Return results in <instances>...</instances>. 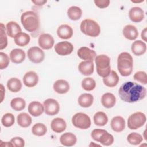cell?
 Instances as JSON below:
<instances>
[{
  "instance_id": "cell-43",
  "label": "cell",
  "mask_w": 147,
  "mask_h": 147,
  "mask_svg": "<svg viewBox=\"0 0 147 147\" xmlns=\"http://www.w3.org/2000/svg\"><path fill=\"white\" fill-rule=\"evenodd\" d=\"M10 142L16 147H23L25 145V141L20 137H15L10 140Z\"/></svg>"
},
{
  "instance_id": "cell-10",
  "label": "cell",
  "mask_w": 147,
  "mask_h": 147,
  "mask_svg": "<svg viewBox=\"0 0 147 147\" xmlns=\"http://www.w3.org/2000/svg\"><path fill=\"white\" fill-rule=\"evenodd\" d=\"M44 111L47 115H55L58 114L60 110V105L58 102L52 98L46 99L43 103Z\"/></svg>"
},
{
  "instance_id": "cell-16",
  "label": "cell",
  "mask_w": 147,
  "mask_h": 147,
  "mask_svg": "<svg viewBox=\"0 0 147 147\" xmlns=\"http://www.w3.org/2000/svg\"><path fill=\"white\" fill-rule=\"evenodd\" d=\"M28 111L30 115L33 117L40 116L44 111V107L40 102L33 101L28 105Z\"/></svg>"
},
{
  "instance_id": "cell-44",
  "label": "cell",
  "mask_w": 147,
  "mask_h": 147,
  "mask_svg": "<svg viewBox=\"0 0 147 147\" xmlns=\"http://www.w3.org/2000/svg\"><path fill=\"white\" fill-rule=\"evenodd\" d=\"M95 5L100 9H104L109 6L110 1L109 0H95Z\"/></svg>"
},
{
  "instance_id": "cell-17",
  "label": "cell",
  "mask_w": 147,
  "mask_h": 147,
  "mask_svg": "<svg viewBox=\"0 0 147 147\" xmlns=\"http://www.w3.org/2000/svg\"><path fill=\"white\" fill-rule=\"evenodd\" d=\"M129 16L133 22H140L144 18V11L141 7H133L130 9Z\"/></svg>"
},
{
  "instance_id": "cell-35",
  "label": "cell",
  "mask_w": 147,
  "mask_h": 147,
  "mask_svg": "<svg viewBox=\"0 0 147 147\" xmlns=\"http://www.w3.org/2000/svg\"><path fill=\"white\" fill-rule=\"evenodd\" d=\"M11 108L15 111H21L25 109L26 106L25 101L22 98L17 97L13 99L10 102Z\"/></svg>"
},
{
  "instance_id": "cell-21",
  "label": "cell",
  "mask_w": 147,
  "mask_h": 147,
  "mask_svg": "<svg viewBox=\"0 0 147 147\" xmlns=\"http://www.w3.org/2000/svg\"><path fill=\"white\" fill-rule=\"evenodd\" d=\"M51 127L54 132L60 133L65 130L67 124L64 119L61 118H56L52 121Z\"/></svg>"
},
{
  "instance_id": "cell-36",
  "label": "cell",
  "mask_w": 147,
  "mask_h": 147,
  "mask_svg": "<svg viewBox=\"0 0 147 147\" xmlns=\"http://www.w3.org/2000/svg\"><path fill=\"white\" fill-rule=\"evenodd\" d=\"M47 131V129L46 126L42 123H37L32 128V133L37 136H42L46 134Z\"/></svg>"
},
{
  "instance_id": "cell-42",
  "label": "cell",
  "mask_w": 147,
  "mask_h": 147,
  "mask_svg": "<svg viewBox=\"0 0 147 147\" xmlns=\"http://www.w3.org/2000/svg\"><path fill=\"white\" fill-rule=\"evenodd\" d=\"M0 69H3L7 67L9 64L10 59L8 55L2 52H0Z\"/></svg>"
},
{
  "instance_id": "cell-38",
  "label": "cell",
  "mask_w": 147,
  "mask_h": 147,
  "mask_svg": "<svg viewBox=\"0 0 147 147\" xmlns=\"http://www.w3.org/2000/svg\"><path fill=\"white\" fill-rule=\"evenodd\" d=\"M128 142L131 145H137L140 144L143 140L142 136L137 133H131L127 137Z\"/></svg>"
},
{
  "instance_id": "cell-33",
  "label": "cell",
  "mask_w": 147,
  "mask_h": 147,
  "mask_svg": "<svg viewBox=\"0 0 147 147\" xmlns=\"http://www.w3.org/2000/svg\"><path fill=\"white\" fill-rule=\"evenodd\" d=\"M67 15L69 18L73 21H76L80 18L82 15V9L75 6L70 7L67 10Z\"/></svg>"
},
{
  "instance_id": "cell-45",
  "label": "cell",
  "mask_w": 147,
  "mask_h": 147,
  "mask_svg": "<svg viewBox=\"0 0 147 147\" xmlns=\"http://www.w3.org/2000/svg\"><path fill=\"white\" fill-rule=\"evenodd\" d=\"M32 2L34 3L36 5L42 6L47 2V1L45 0H37V1H32Z\"/></svg>"
},
{
  "instance_id": "cell-28",
  "label": "cell",
  "mask_w": 147,
  "mask_h": 147,
  "mask_svg": "<svg viewBox=\"0 0 147 147\" xmlns=\"http://www.w3.org/2000/svg\"><path fill=\"white\" fill-rule=\"evenodd\" d=\"M101 103L105 107L108 109L111 108L115 105L116 98L111 93H105L102 96Z\"/></svg>"
},
{
  "instance_id": "cell-26",
  "label": "cell",
  "mask_w": 147,
  "mask_h": 147,
  "mask_svg": "<svg viewBox=\"0 0 147 147\" xmlns=\"http://www.w3.org/2000/svg\"><path fill=\"white\" fill-rule=\"evenodd\" d=\"M6 28L7 34L11 38H14L18 33L21 32L20 26L14 21H10L7 22Z\"/></svg>"
},
{
  "instance_id": "cell-14",
  "label": "cell",
  "mask_w": 147,
  "mask_h": 147,
  "mask_svg": "<svg viewBox=\"0 0 147 147\" xmlns=\"http://www.w3.org/2000/svg\"><path fill=\"white\" fill-rule=\"evenodd\" d=\"M38 82V76L36 72L30 71L26 72L23 77V83L28 87H33Z\"/></svg>"
},
{
  "instance_id": "cell-15",
  "label": "cell",
  "mask_w": 147,
  "mask_h": 147,
  "mask_svg": "<svg viewBox=\"0 0 147 147\" xmlns=\"http://www.w3.org/2000/svg\"><path fill=\"white\" fill-rule=\"evenodd\" d=\"M94 69L92 60H84L80 62L78 65V69L80 74L85 76H89L93 74Z\"/></svg>"
},
{
  "instance_id": "cell-2",
  "label": "cell",
  "mask_w": 147,
  "mask_h": 147,
  "mask_svg": "<svg viewBox=\"0 0 147 147\" xmlns=\"http://www.w3.org/2000/svg\"><path fill=\"white\" fill-rule=\"evenodd\" d=\"M117 68L122 76H129L133 68V59L131 55L126 52L121 53L117 59Z\"/></svg>"
},
{
  "instance_id": "cell-32",
  "label": "cell",
  "mask_w": 147,
  "mask_h": 147,
  "mask_svg": "<svg viewBox=\"0 0 147 147\" xmlns=\"http://www.w3.org/2000/svg\"><path fill=\"white\" fill-rule=\"evenodd\" d=\"M30 37L26 33L20 32L14 37V42L16 45L20 47H25L30 42Z\"/></svg>"
},
{
  "instance_id": "cell-22",
  "label": "cell",
  "mask_w": 147,
  "mask_h": 147,
  "mask_svg": "<svg viewBox=\"0 0 147 147\" xmlns=\"http://www.w3.org/2000/svg\"><path fill=\"white\" fill-rule=\"evenodd\" d=\"M10 59L13 63L20 64L25 59V53L21 49H14L10 53Z\"/></svg>"
},
{
  "instance_id": "cell-25",
  "label": "cell",
  "mask_w": 147,
  "mask_h": 147,
  "mask_svg": "<svg viewBox=\"0 0 147 147\" xmlns=\"http://www.w3.org/2000/svg\"><path fill=\"white\" fill-rule=\"evenodd\" d=\"M131 49L134 55L141 56L145 53L146 51V45L144 42L141 40H137L132 43Z\"/></svg>"
},
{
  "instance_id": "cell-3",
  "label": "cell",
  "mask_w": 147,
  "mask_h": 147,
  "mask_svg": "<svg viewBox=\"0 0 147 147\" xmlns=\"http://www.w3.org/2000/svg\"><path fill=\"white\" fill-rule=\"evenodd\" d=\"M21 22L25 29L31 33L37 31L40 26L39 17L33 11L23 13L21 16Z\"/></svg>"
},
{
  "instance_id": "cell-9",
  "label": "cell",
  "mask_w": 147,
  "mask_h": 147,
  "mask_svg": "<svg viewBox=\"0 0 147 147\" xmlns=\"http://www.w3.org/2000/svg\"><path fill=\"white\" fill-rule=\"evenodd\" d=\"M27 55L29 60L36 64L42 62L45 57L44 51L38 47H30L27 52Z\"/></svg>"
},
{
  "instance_id": "cell-12",
  "label": "cell",
  "mask_w": 147,
  "mask_h": 147,
  "mask_svg": "<svg viewBox=\"0 0 147 147\" xmlns=\"http://www.w3.org/2000/svg\"><path fill=\"white\" fill-rule=\"evenodd\" d=\"M39 46L43 49L48 50L52 48L54 45V39L53 37L47 33L41 34L38 39Z\"/></svg>"
},
{
  "instance_id": "cell-23",
  "label": "cell",
  "mask_w": 147,
  "mask_h": 147,
  "mask_svg": "<svg viewBox=\"0 0 147 147\" xmlns=\"http://www.w3.org/2000/svg\"><path fill=\"white\" fill-rule=\"evenodd\" d=\"M122 33L123 36L129 40H134L136 39L138 36L137 29L135 26L132 25H126L123 28Z\"/></svg>"
},
{
  "instance_id": "cell-4",
  "label": "cell",
  "mask_w": 147,
  "mask_h": 147,
  "mask_svg": "<svg viewBox=\"0 0 147 147\" xmlns=\"http://www.w3.org/2000/svg\"><path fill=\"white\" fill-rule=\"evenodd\" d=\"M95 61L97 74L102 78L107 77L111 72L110 57L106 55H97Z\"/></svg>"
},
{
  "instance_id": "cell-13",
  "label": "cell",
  "mask_w": 147,
  "mask_h": 147,
  "mask_svg": "<svg viewBox=\"0 0 147 147\" xmlns=\"http://www.w3.org/2000/svg\"><path fill=\"white\" fill-rule=\"evenodd\" d=\"M77 55L79 57L84 60H94L96 56L95 51L90 49L87 47H82L77 51Z\"/></svg>"
},
{
  "instance_id": "cell-30",
  "label": "cell",
  "mask_w": 147,
  "mask_h": 147,
  "mask_svg": "<svg viewBox=\"0 0 147 147\" xmlns=\"http://www.w3.org/2000/svg\"><path fill=\"white\" fill-rule=\"evenodd\" d=\"M31 117L26 113H21L17 117V122L18 125L22 127H28L32 123Z\"/></svg>"
},
{
  "instance_id": "cell-6",
  "label": "cell",
  "mask_w": 147,
  "mask_h": 147,
  "mask_svg": "<svg viewBox=\"0 0 147 147\" xmlns=\"http://www.w3.org/2000/svg\"><path fill=\"white\" fill-rule=\"evenodd\" d=\"M91 136L94 140L100 142L105 146L111 145L114 142L113 136L103 129H96L93 130Z\"/></svg>"
},
{
  "instance_id": "cell-47",
  "label": "cell",
  "mask_w": 147,
  "mask_h": 147,
  "mask_svg": "<svg viewBox=\"0 0 147 147\" xmlns=\"http://www.w3.org/2000/svg\"><path fill=\"white\" fill-rule=\"evenodd\" d=\"M0 146H14L13 144L11 142H3L2 141H1Z\"/></svg>"
},
{
  "instance_id": "cell-24",
  "label": "cell",
  "mask_w": 147,
  "mask_h": 147,
  "mask_svg": "<svg viewBox=\"0 0 147 147\" xmlns=\"http://www.w3.org/2000/svg\"><path fill=\"white\" fill-rule=\"evenodd\" d=\"M60 141V143L64 146H72L76 144L77 138L74 133L67 132L61 136Z\"/></svg>"
},
{
  "instance_id": "cell-31",
  "label": "cell",
  "mask_w": 147,
  "mask_h": 147,
  "mask_svg": "<svg viewBox=\"0 0 147 147\" xmlns=\"http://www.w3.org/2000/svg\"><path fill=\"white\" fill-rule=\"evenodd\" d=\"M7 88L13 92H17L21 90L22 83L17 78H11L7 82Z\"/></svg>"
},
{
  "instance_id": "cell-37",
  "label": "cell",
  "mask_w": 147,
  "mask_h": 147,
  "mask_svg": "<svg viewBox=\"0 0 147 147\" xmlns=\"http://www.w3.org/2000/svg\"><path fill=\"white\" fill-rule=\"evenodd\" d=\"M82 87L84 90L90 91L95 88L96 82L95 80L92 78H85L82 82Z\"/></svg>"
},
{
  "instance_id": "cell-48",
  "label": "cell",
  "mask_w": 147,
  "mask_h": 147,
  "mask_svg": "<svg viewBox=\"0 0 147 147\" xmlns=\"http://www.w3.org/2000/svg\"><path fill=\"white\" fill-rule=\"evenodd\" d=\"M1 102H2L3 101V98L5 96V95H3V93H5V89H4L3 88V86L2 84H1Z\"/></svg>"
},
{
  "instance_id": "cell-34",
  "label": "cell",
  "mask_w": 147,
  "mask_h": 147,
  "mask_svg": "<svg viewBox=\"0 0 147 147\" xmlns=\"http://www.w3.org/2000/svg\"><path fill=\"white\" fill-rule=\"evenodd\" d=\"M94 122L97 126H103L107 124L108 122V117L104 112L98 111L94 115Z\"/></svg>"
},
{
  "instance_id": "cell-19",
  "label": "cell",
  "mask_w": 147,
  "mask_h": 147,
  "mask_svg": "<svg viewBox=\"0 0 147 147\" xmlns=\"http://www.w3.org/2000/svg\"><path fill=\"white\" fill-rule=\"evenodd\" d=\"M112 130L115 132L122 131L125 128V121L121 116H116L112 118L110 123Z\"/></svg>"
},
{
  "instance_id": "cell-27",
  "label": "cell",
  "mask_w": 147,
  "mask_h": 147,
  "mask_svg": "<svg viewBox=\"0 0 147 147\" xmlns=\"http://www.w3.org/2000/svg\"><path fill=\"white\" fill-rule=\"evenodd\" d=\"M119 82V77L116 72L112 70L110 74L103 79L104 84L109 87H113L117 85Z\"/></svg>"
},
{
  "instance_id": "cell-41",
  "label": "cell",
  "mask_w": 147,
  "mask_h": 147,
  "mask_svg": "<svg viewBox=\"0 0 147 147\" xmlns=\"http://www.w3.org/2000/svg\"><path fill=\"white\" fill-rule=\"evenodd\" d=\"M133 78L135 80L140 82L142 84H146L147 83L146 74L144 71H138L136 72L133 76Z\"/></svg>"
},
{
  "instance_id": "cell-39",
  "label": "cell",
  "mask_w": 147,
  "mask_h": 147,
  "mask_svg": "<svg viewBox=\"0 0 147 147\" xmlns=\"http://www.w3.org/2000/svg\"><path fill=\"white\" fill-rule=\"evenodd\" d=\"M1 123L5 127H9L13 126L14 123V116L11 113H6L1 119Z\"/></svg>"
},
{
  "instance_id": "cell-29",
  "label": "cell",
  "mask_w": 147,
  "mask_h": 147,
  "mask_svg": "<svg viewBox=\"0 0 147 147\" xmlns=\"http://www.w3.org/2000/svg\"><path fill=\"white\" fill-rule=\"evenodd\" d=\"M78 103L82 107H90L94 101V97L90 94L84 93L81 94L78 98Z\"/></svg>"
},
{
  "instance_id": "cell-7",
  "label": "cell",
  "mask_w": 147,
  "mask_h": 147,
  "mask_svg": "<svg viewBox=\"0 0 147 147\" xmlns=\"http://www.w3.org/2000/svg\"><path fill=\"white\" fill-rule=\"evenodd\" d=\"M146 118L144 113L138 111L136 112L128 118L127 126L131 130H136L142 127L146 122Z\"/></svg>"
},
{
  "instance_id": "cell-20",
  "label": "cell",
  "mask_w": 147,
  "mask_h": 147,
  "mask_svg": "<svg viewBox=\"0 0 147 147\" xmlns=\"http://www.w3.org/2000/svg\"><path fill=\"white\" fill-rule=\"evenodd\" d=\"M53 88L56 93L59 94H64L69 91L70 87L69 83L67 81L64 79H59L54 83Z\"/></svg>"
},
{
  "instance_id": "cell-46",
  "label": "cell",
  "mask_w": 147,
  "mask_h": 147,
  "mask_svg": "<svg viewBox=\"0 0 147 147\" xmlns=\"http://www.w3.org/2000/svg\"><path fill=\"white\" fill-rule=\"evenodd\" d=\"M146 31H147V28H145L142 32H141V38L144 41H146L147 40H146Z\"/></svg>"
},
{
  "instance_id": "cell-8",
  "label": "cell",
  "mask_w": 147,
  "mask_h": 147,
  "mask_svg": "<svg viewBox=\"0 0 147 147\" xmlns=\"http://www.w3.org/2000/svg\"><path fill=\"white\" fill-rule=\"evenodd\" d=\"M73 125L80 129H87L91 126V119L88 115L83 113H78L72 118Z\"/></svg>"
},
{
  "instance_id": "cell-5",
  "label": "cell",
  "mask_w": 147,
  "mask_h": 147,
  "mask_svg": "<svg viewBox=\"0 0 147 147\" xmlns=\"http://www.w3.org/2000/svg\"><path fill=\"white\" fill-rule=\"evenodd\" d=\"M81 32L86 36L95 37L99 35L100 32V28L99 24L93 20L84 19L80 25Z\"/></svg>"
},
{
  "instance_id": "cell-40",
  "label": "cell",
  "mask_w": 147,
  "mask_h": 147,
  "mask_svg": "<svg viewBox=\"0 0 147 147\" xmlns=\"http://www.w3.org/2000/svg\"><path fill=\"white\" fill-rule=\"evenodd\" d=\"M6 28L3 23H1V44L0 49L2 50L5 48L7 45V38L5 32Z\"/></svg>"
},
{
  "instance_id": "cell-18",
  "label": "cell",
  "mask_w": 147,
  "mask_h": 147,
  "mask_svg": "<svg viewBox=\"0 0 147 147\" xmlns=\"http://www.w3.org/2000/svg\"><path fill=\"white\" fill-rule=\"evenodd\" d=\"M57 34L59 37L61 39H69L73 35V29L69 25L63 24L57 28Z\"/></svg>"
},
{
  "instance_id": "cell-11",
  "label": "cell",
  "mask_w": 147,
  "mask_h": 147,
  "mask_svg": "<svg viewBox=\"0 0 147 147\" xmlns=\"http://www.w3.org/2000/svg\"><path fill=\"white\" fill-rule=\"evenodd\" d=\"M55 52L60 56H67L71 54L74 50L73 45L69 41H64L57 43L55 45Z\"/></svg>"
},
{
  "instance_id": "cell-1",
  "label": "cell",
  "mask_w": 147,
  "mask_h": 147,
  "mask_svg": "<svg viewBox=\"0 0 147 147\" xmlns=\"http://www.w3.org/2000/svg\"><path fill=\"white\" fill-rule=\"evenodd\" d=\"M146 94V88L133 82H126L122 84L118 90V94L123 101L134 103L143 99Z\"/></svg>"
}]
</instances>
